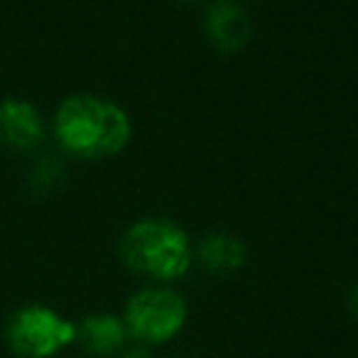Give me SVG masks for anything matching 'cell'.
I'll list each match as a JSON object with an SVG mask.
<instances>
[{
    "mask_svg": "<svg viewBox=\"0 0 358 358\" xmlns=\"http://www.w3.org/2000/svg\"><path fill=\"white\" fill-rule=\"evenodd\" d=\"M123 358H150V356H148V353L143 351V348H130V351L125 353Z\"/></svg>",
    "mask_w": 358,
    "mask_h": 358,
    "instance_id": "cell-11",
    "label": "cell"
},
{
    "mask_svg": "<svg viewBox=\"0 0 358 358\" xmlns=\"http://www.w3.org/2000/svg\"><path fill=\"white\" fill-rule=\"evenodd\" d=\"M55 133L62 148L79 157H110L130 140V118L123 108L99 96H71L59 106Z\"/></svg>",
    "mask_w": 358,
    "mask_h": 358,
    "instance_id": "cell-1",
    "label": "cell"
},
{
    "mask_svg": "<svg viewBox=\"0 0 358 358\" xmlns=\"http://www.w3.org/2000/svg\"><path fill=\"white\" fill-rule=\"evenodd\" d=\"M201 263L211 270V273H234L245 263V245L238 238L229 234H211L209 238L201 243L199 248Z\"/></svg>",
    "mask_w": 358,
    "mask_h": 358,
    "instance_id": "cell-8",
    "label": "cell"
},
{
    "mask_svg": "<svg viewBox=\"0 0 358 358\" xmlns=\"http://www.w3.org/2000/svg\"><path fill=\"white\" fill-rule=\"evenodd\" d=\"M71 341H76L74 324L40 304L22 307L8 322V343L22 358H52Z\"/></svg>",
    "mask_w": 358,
    "mask_h": 358,
    "instance_id": "cell-3",
    "label": "cell"
},
{
    "mask_svg": "<svg viewBox=\"0 0 358 358\" xmlns=\"http://www.w3.org/2000/svg\"><path fill=\"white\" fill-rule=\"evenodd\" d=\"M120 255L130 270L157 280L182 278L192 263L187 234L164 219H143L130 226L120 241Z\"/></svg>",
    "mask_w": 358,
    "mask_h": 358,
    "instance_id": "cell-2",
    "label": "cell"
},
{
    "mask_svg": "<svg viewBox=\"0 0 358 358\" xmlns=\"http://www.w3.org/2000/svg\"><path fill=\"white\" fill-rule=\"evenodd\" d=\"M187 3H194V0H187Z\"/></svg>",
    "mask_w": 358,
    "mask_h": 358,
    "instance_id": "cell-12",
    "label": "cell"
},
{
    "mask_svg": "<svg viewBox=\"0 0 358 358\" xmlns=\"http://www.w3.org/2000/svg\"><path fill=\"white\" fill-rule=\"evenodd\" d=\"M187 304L172 289H140L125 307V329L135 338L148 343H159L172 338L185 327Z\"/></svg>",
    "mask_w": 358,
    "mask_h": 358,
    "instance_id": "cell-4",
    "label": "cell"
},
{
    "mask_svg": "<svg viewBox=\"0 0 358 358\" xmlns=\"http://www.w3.org/2000/svg\"><path fill=\"white\" fill-rule=\"evenodd\" d=\"M59 174H62V164L55 157H42L30 172V189L35 194H45V192H50L57 185Z\"/></svg>",
    "mask_w": 358,
    "mask_h": 358,
    "instance_id": "cell-9",
    "label": "cell"
},
{
    "mask_svg": "<svg viewBox=\"0 0 358 358\" xmlns=\"http://www.w3.org/2000/svg\"><path fill=\"white\" fill-rule=\"evenodd\" d=\"M348 307H351V312H353V317L358 319V285L351 289V297H348Z\"/></svg>",
    "mask_w": 358,
    "mask_h": 358,
    "instance_id": "cell-10",
    "label": "cell"
},
{
    "mask_svg": "<svg viewBox=\"0 0 358 358\" xmlns=\"http://www.w3.org/2000/svg\"><path fill=\"white\" fill-rule=\"evenodd\" d=\"M76 341L94 356H110L125 341V324L113 314H91L76 327Z\"/></svg>",
    "mask_w": 358,
    "mask_h": 358,
    "instance_id": "cell-7",
    "label": "cell"
},
{
    "mask_svg": "<svg viewBox=\"0 0 358 358\" xmlns=\"http://www.w3.org/2000/svg\"><path fill=\"white\" fill-rule=\"evenodd\" d=\"M45 140L42 115L30 101H0V143L15 152H32Z\"/></svg>",
    "mask_w": 358,
    "mask_h": 358,
    "instance_id": "cell-5",
    "label": "cell"
},
{
    "mask_svg": "<svg viewBox=\"0 0 358 358\" xmlns=\"http://www.w3.org/2000/svg\"><path fill=\"white\" fill-rule=\"evenodd\" d=\"M204 30L211 45L219 52H226V55H234V52L243 50L250 40L248 15L238 6L226 3V0H219V3H214L209 8Z\"/></svg>",
    "mask_w": 358,
    "mask_h": 358,
    "instance_id": "cell-6",
    "label": "cell"
}]
</instances>
